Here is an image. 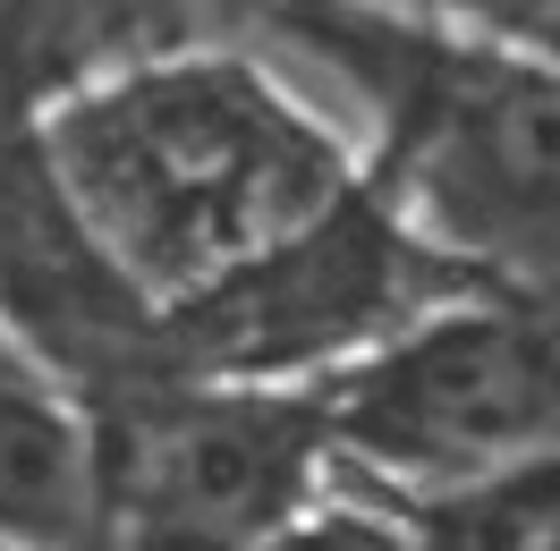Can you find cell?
I'll return each mask as SVG.
<instances>
[{"label":"cell","instance_id":"obj_6","mask_svg":"<svg viewBox=\"0 0 560 551\" xmlns=\"http://www.w3.org/2000/svg\"><path fill=\"white\" fill-rule=\"evenodd\" d=\"M390 517L417 535V551H560V449L451 492L390 501Z\"/></svg>","mask_w":560,"mask_h":551},{"label":"cell","instance_id":"obj_8","mask_svg":"<svg viewBox=\"0 0 560 551\" xmlns=\"http://www.w3.org/2000/svg\"><path fill=\"white\" fill-rule=\"evenodd\" d=\"M526 43H544V51L560 60V17H526Z\"/></svg>","mask_w":560,"mask_h":551},{"label":"cell","instance_id":"obj_2","mask_svg":"<svg viewBox=\"0 0 560 551\" xmlns=\"http://www.w3.org/2000/svg\"><path fill=\"white\" fill-rule=\"evenodd\" d=\"M383 171L390 221L467 280L560 289V60L526 35H390Z\"/></svg>","mask_w":560,"mask_h":551},{"label":"cell","instance_id":"obj_4","mask_svg":"<svg viewBox=\"0 0 560 551\" xmlns=\"http://www.w3.org/2000/svg\"><path fill=\"white\" fill-rule=\"evenodd\" d=\"M458 297H476V280L424 255L383 196L357 187L298 238L264 246L255 263L162 314V365L178 382L315 390Z\"/></svg>","mask_w":560,"mask_h":551},{"label":"cell","instance_id":"obj_7","mask_svg":"<svg viewBox=\"0 0 560 551\" xmlns=\"http://www.w3.org/2000/svg\"><path fill=\"white\" fill-rule=\"evenodd\" d=\"M272 551H417V535L390 509H365V501H331V509H306Z\"/></svg>","mask_w":560,"mask_h":551},{"label":"cell","instance_id":"obj_1","mask_svg":"<svg viewBox=\"0 0 560 551\" xmlns=\"http://www.w3.org/2000/svg\"><path fill=\"white\" fill-rule=\"evenodd\" d=\"M43 178L153 314L349 204L365 171L340 128L246 51H153L69 85L26 128Z\"/></svg>","mask_w":560,"mask_h":551},{"label":"cell","instance_id":"obj_3","mask_svg":"<svg viewBox=\"0 0 560 551\" xmlns=\"http://www.w3.org/2000/svg\"><path fill=\"white\" fill-rule=\"evenodd\" d=\"M315 390L340 476H365L383 501L451 492L560 449V314L458 297Z\"/></svg>","mask_w":560,"mask_h":551},{"label":"cell","instance_id":"obj_5","mask_svg":"<svg viewBox=\"0 0 560 551\" xmlns=\"http://www.w3.org/2000/svg\"><path fill=\"white\" fill-rule=\"evenodd\" d=\"M110 551H272L331 476L323 390L144 382L94 415Z\"/></svg>","mask_w":560,"mask_h":551}]
</instances>
